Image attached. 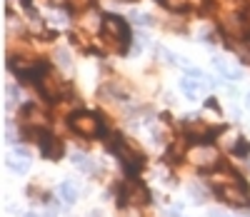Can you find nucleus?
I'll list each match as a JSON object with an SVG mask.
<instances>
[{
    "instance_id": "9b49d317",
    "label": "nucleus",
    "mask_w": 250,
    "mask_h": 217,
    "mask_svg": "<svg viewBox=\"0 0 250 217\" xmlns=\"http://www.w3.org/2000/svg\"><path fill=\"white\" fill-rule=\"evenodd\" d=\"M213 65H215V70H218L223 78H228V80H240V78H243V73H240V70L230 68V65H225L220 58H213Z\"/></svg>"
},
{
    "instance_id": "9d476101",
    "label": "nucleus",
    "mask_w": 250,
    "mask_h": 217,
    "mask_svg": "<svg viewBox=\"0 0 250 217\" xmlns=\"http://www.w3.org/2000/svg\"><path fill=\"white\" fill-rule=\"evenodd\" d=\"M8 165H10V170H15V172H28V167H30V158H28L25 150H18V158H15V155L8 158Z\"/></svg>"
},
{
    "instance_id": "393cba45",
    "label": "nucleus",
    "mask_w": 250,
    "mask_h": 217,
    "mask_svg": "<svg viewBox=\"0 0 250 217\" xmlns=\"http://www.w3.org/2000/svg\"><path fill=\"white\" fill-rule=\"evenodd\" d=\"M245 102H248V107H250V95H248V98H245Z\"/></svg>"
},
{
    "instance_id": "f257e3e1",
    "label": "nucleus",
    "mask_w": 250,
    "mask_h": 217,
    "mask_svg": "<svg viewBox=\"0 0 250 217\" xmlns=\"http://www.w3.org/2000/svg\"><path fill=\"white\" fill-rule=\"evenodd\" d=\"M100 38L103 42H108V45L115 50V53H128L130 48V28L125 23V18L120 15H105L103 18V25H100Z\"/></svg>"
},
{
    "instance_id": "39448f33",
    "label": "nucleus",
    "mask_w": 250,
    "mask_h": 217,
    "mask_svg": "<svg viewBox=\"0 0 250 217\" xmlns=\"http://www.w3.org/2000/svg\"><path fill=\"white\" fill-rule=\"evenodd\" d=\"M118 197H120V205L125 202H130V205H138V207H145L150 202V190L145 187L140 180L130 178V180H125L120 185V192H118Z\"/></svg>"
},
{
    "instance_id": "20e7f679",
    "label": "nucleus",
    "mask_w": 250,
    "mask_h": 217,
    "mask_svg": "<svg viewBox=\"0 0 250 217\" xmlns=\"http://www.w3.org/2000/svg\"><path fill=\"white\" fill-rule=\"evenodd\" d=\"M38 90L43 93L48 100L60 102V100H68V98L73 95V85H70L65 78H60L58 73L48 70L45 75H40V80H38Z\"/></svg>"
},
{
    "instance_id": "6ab92c4d",
    "label": "nucleus",
    "mask_w": 250,
    "mask_h": 217,
    "mask_svg": "<svg viewBox=\"0 0 250 217\" xmlns=\"http://www.w3.org/2000/svg\"><path fill=\"white\" fill-rule=\"evenodd\" d=\"M73 165H78V167H83V170H90V162L83 158V155H73Z\"/></svg>"
},
{
    "instance_id": "f03ea898",
    "label": "nucleus",
    "mask_w": 250,
    "mask_h": 217,
    "mask_svg": "<svg viewBox=\"0 0 250 217\" xmlns=\"http://www.w3.org/2000/svg\"><path fill=\"white\" fill-rule=\"evenodd\" d=\"M113 150H115V155L120 158V162L125 165V170H128L130 178H135L138 172L145 167V155L138 150V145H133L130 140H125L123 135H115Z\"/></svg>"
},
{
    "instance_id": "1a4fd4ad",
    "label": "nucleus",
    "mask_w": 250,
    "mask_h": 217,
    "mask_svg": "<svg viewBox=\"0 0 250 217\" xmlns=\"http://www.w3.org/2000/svg\"><path fill=\"white\" fill-rule=\"evenodd\" d=\"M20 118H23V120L28 122V127H33V130H45V127H48V118H45V113H43V110H38L33 102L23 107Z\"/></svg>"
},
{
    "instance_id": "423d86ee",
    "label": "nucleus",
    "mask_w": 250,
    "mask_h": 217,
    "mask_svg": "<svg viewBox=\"0 0 250 217\" xmlns=\"http://www.w3.org/2000/svg\"><path fill=\"white\" fill-rule=\"evenodd\" d=\"M215 195L235 207H250V190L245 180L233 182V185H215Z\"/></svg>"
},
{
    "instance_id": "412c9836",
    "label": "nucleus",
    "mask_w": 250,
    "mask_h": 217,
    "mask_svg": "<svg viewBox=\"0 0 250 217\" xmlns=\"http://www.w3.org/2000/svg\"><path fill=\"white\" fill-rule=\"evenodd\" d=\"M205 107H208V110H215V113H220V105H218V100H205Z\"/></svg>"
},
{
    "instance_id": "0eeeda50",
    "label": "nucleus",
    "mask_w": 250,
    "mask_h": 217,
    "mask_svg": "<svg viewBox=\"0 0 250 217\" xmlns=\"http://www.w3.org/2000/svg\"><path fill=\"white\" fill-rule=\"evenodd\" d=\"M188 155H190V160L198 167H203V170H210V167H218L220 165V155H218L215 145H195Z\"/></svg>"
},
{
    "instance_id": "2eb2a0df",
    "label": "nucleus",
    "mask_w": 250,
    "mask_h": 217,
    "mask_svg": "<svg viewBox=\"0 0 250 217\" xmlns=\"http://www.w3.org/2000/svg\"><path fill=\"white\" fill-rule=\"evenodd\" d=\"M233 155H235V158L250 155V142H248V140H238V142L233 145Z\"/></svg>"
},
{
    "instance_id": "7ed1b4c3",
    "label": "nucleus",
    "mask_w": 250,
    "mask_h": 217,
    "mask_svg": "<svg viewBox=\"0 0 250 217\" xmlns=\"http://www.w3.org/2000/svg\"><path fill=\"white\" fill-rule=\"evenodd\" d=\"M68 127L73 130L75 135H80V138H98V135L105 133V127H103V118L95 115V113H85V110L70 113L68 115Z\"/></svg>"
},
{
    "instance_id": "5701e85b",
    "label": "nucleus",
    "mask_w": 250,
    "mask_h": 217,
    "mask_svg": "<svg viewBox=\"0 0 250 217\" xmlns=\"http://www.w3.org/2000/svg\"><path fill=\"white\" fill-rule=\"evenodd\" d=\"M165 217H183L178 210H168V212H165Z\"/></svg>"
},
{
    "instance_id": "aec40b11",
    "label": "nucleus",
    "mask_w": 250,
    "mask_h": 217,
    "mask_svg": "<svg viewBox=\"0 0 250 217\" xmlns=\"http://www.w3.org/2000/svg\"><path fill=\"white\" fill-rule=\"evenodd\" d=\"M58 62L62 65V68H68V65H70V58H68L65 50H60V53H58Z\"/></svg>"
},
{
    "instance_id": "a211bd4d",
    "label": "nucleus",
    "mask_w": 250,
    "mask_h": 217,
    "mask_svg": "<svg viewBox=\"0 0 250 217\" xmlns=\"http://www.w3.org/2000/svg\"><path fill=\"white\" fill-rule=\"evenodd\" d=\"M135 23H140V25H153V20H150V15H145V13H133L130 15Z\"/></svg>"
},
{
    "instance_id": "ddd939ff",
    "label": "nucleus",
    "mask_w": 250,
    "mask_h": 217,
    "mask_svg": "<svg viewBox=\"0 0 250 217\" xmlns=\"http://www.w3.org/2000/svg\"><path fill=\"white\" fill-rule=\"evenodd\" d=\"M183 90H185V95H188V100H195V95H198V88H200V82L198 80H193V78H183Z\"/></svg>"
},
{
    "instance_id": "4468645a",
    "label": "nucleus",
    "mask_w": 250,
    "mask_h": 217,
    "mask_svg": "<svg viewBox=\"0 0 250 217\" xmlns=\"http://www.w3.org/2000/svg\"><path fill=\"white\" fill-rule=\"evenodd\" d=\"M160 5H165L173 13H183V10L190 8V0H160Z\"/></svg>"
},
{
    "instance_id": "4be33fe9",
    "label": "nucleus",
    "mask_w": 250,
    "mask_h": 217,
    "mask_svg": "<svg viewBox=\"0 0 250 217\" xmlns=\"http://www.w3.org/2000/svg\"><path fill=\"white\" fill-rule=\"evenodd\" d=\"M90 3V0H70V5H75V8H85Z\"/></svg>"
},
{
    "instance_id": "f8f14e48",
    "label": "nucleus",
    "mask_w": 250,
    "mask_h": 217,
    "mask_svg": "<svg viewBox=\"0 0 250 217\" xmlns=\"http://www.w3.org/2000/svg\"><path fill=\"white\" fill-rule=\"evenodd\" d=\"M58 192H60V197H62V202H68V205H73L75 200H78V187H75V182H62L60 187H58Z\"/></svg>"
},
{
    "instance_id": "b1692460",
    "label": "nucleus",
    "mask_w": 250,
    "mask_h": 217,
    "mask_svg": "<svg viewBox=\"0 0 250 217\" xmlns=\"http://www.w3.org/2000/svg\"><path fill=\"white\" fill-rule=\"evenodd\" d=\"M210 217H228V215H225L223 210H213V212H210Z\"/></svg>"
},
{
    "instance_id": "f3484780",
    "label": "nucleus",
    "mask_w": 250,
    "mask_h": 217,
    "mask_svg": "<svg viewBox=\"0 0 250 217\" xmlns=\"http://www.w3.org/2000/svg\"><path fill=\"white\" fill-rule=\"evenodd\" d=\"M70 42H73V45H78L80 50H88V42L83 40V35H80V33H70Z\"/></svg>"
},
{
    "instance_id": "dca6fc26",
    "label": "nucleus",
    "mask_w": 250,
    "mask_h": 217,
    "mask_svg": "<svg viewBox=\"0 0 250 217\" xmlns=\"http://www.w3.org/2000/svg\"><path fill=\"white\" fill-rule=\"evenodd\" d=\"M188 192H190V197H193L195 202H205V192H203V187L190 185V187H188Z\"/></svg>"
},
{
    "instance_id": "6e6552de",
    "label": "nucleus",
    "mask_w": 250,
    "mask_h": 217,
    "mask_svg": "<svg viewBox=\"0 0 250 217\" xmlns=\"http://www.w3.org/2000/svg\"><path fill=\"white\" fill-rule=\"evenodd\" d=\"M40 153H43V158L45 160H50V162H58L62 155H65V145H62V140L60 138H53L50 133L43 138V142H40Z\"/></svg>"
}]
</instances>
